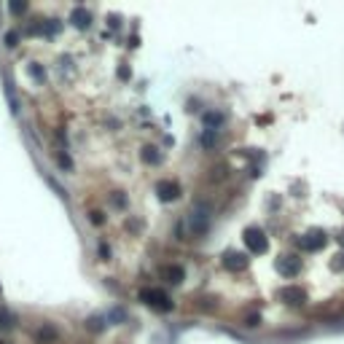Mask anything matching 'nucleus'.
<instances>
[{
    "mask_svg": "<svg viewBox=\"0 0 344 344\" xmlns=\"http://www.w3.org/2000/svg\"><path fill=\"white\" fill-rule=\"evenodd\" d=\"M245 245H248V250H250V253H266L269 239L263 237V231H261V229L250 226V229H245Z\"/></svg>",
    "mask_w": 344,
    "mask_h": 344,
    "instance_id": "1",
    "label": "nucleus"
},
{
    "mask_svg": "<svg viewBox=\"0 0 344 344\" xmlns=\"http://www.w3.org/2000/svg\"><path fill=\"white\" fill-rule=\"evenodd\" d=\"M304 250H312V253H317V250H323L325 245H328V237H325V231H320V229H309L307 234L299 239Z\"/></svg>",
    "mask_w": 344,
    "mask_h": 344,
    "instance_id": "2",
    "label": "nucleus"
},
{
    "mask_svg": "<svg viewBox=\"0 0 344 344\" xmlns=\"http://www.w3.org/2000/svg\"><path fill=\"white\" fill-rule=\"evenodd\" d=\"M280 299L285 304H293V307H301L304 301H307V290L299 288V285H288V288L280 290Z\"/></svg>",
    "mask_w": 344,
    "mask_h": 344,
    "instance_id": "3",
    "label": "nucleus"
},
{
    "mask_svg": "<svg viewBox=\"0 0 344 344\" xmlns=\"http://www.w3.org/2000/svg\"><path fill=\"white\" fill-rule=\"evenodd\" d=\"M277 272L283 274V277H296V274L301 272V261L296 256H283L277 261Z\"/></svg>",
    "mask_w": 344,
    "mask_h": 344,
    "instance_id": "4",
    "label": "nucleus"
},
{
    "mask_svg": "<svg viewBox=\"0 0 344 344\" xmlns=\"http://www.w3.org/2000/svg\"><path fill=\"white\" fill-rule=\"evenodd\" d=\"M143 299H145V304H151V307L162 309V312H167V309L172 307L170 299L162 293V290H148V293H143Z\"/></svg>",
    "mask_w": 344,
    "mask_h": 344,
    "instance_id": "5",
    "label": "nucleus"
},
{
    "mask_svg": "<svg viewBox=\"0 0 344 344\" xmlns=\"http://www.w3.org/2000/svg\"><path fill=\"white\" fill-rule=\"evenodd\" d=\"M223 266L231 269V272H239V269L248 266V256H242V253H226V256H223Z\"/></svg>",
    "mask_w": 344,
    "mask_h": 344,
    "instance_id": "6",
    "label": "nucleus"
},
{
    "mask_svg": "<svg viewBox=\"0 0 344 344\" xmlns=\"http://www.w3.org/2000/svg\"><path fill=\"white\" fill-rule=\"evenodd\" d=\"M156 191L162 194V199H175L177 197V186H175V183H170V180H162L156 186Z\"/></svg>",
    "mask_w": 344,
    "mask_h": 344,
    "instance_id": "7",
    "label": "nucleus"
},
{
    "mask_svg": "<svg viewBox=\"0 0 344 344\" xmlns=\"http://www.w3.org/2000/svg\"><path fill=\"white\" fill-rule=\"evenodd\" d=\"M204 124L215 132V127H221V124H223V113H207V116H204Z\"/></svg>",
    "mask_w": 344,
    "mask_h": 344,
    "instance_id": "8",
    "label": "nucleus"
},
{
    "mask_svg": "<svg viewBox=\"0 0 344 344\" xmlns=\"http://www.w3.org/2000/svg\"><path fill=\"white\" fill-rule=\"evenodd\" d=\"M164 274L170 277V283H180V280H183V269H180V266H170V269H164Z\"/></svg>",
    "mask_w": 344,
    "mask_h": 344,
    "instance_id": "9",
    "label": "nucleus"
},
{
    "mask_svg": "<svg viewBox=\"0 0 344 344\" xmlns=\"http://www.w3.org/2000/svg\"><path fill=\"white\" fill-rule=\"evenodd\" d=\"M331 269H334V272H344V250L331 258Z\"/></svg>",
    "mask_w": 344,
    "mask_h": 344,
    "instance_id": "10",
    "label": "nucleus"
},
{
    "mask_svg": "<svg viewBox=\"0 0 344 344\" xmlns=\"http://www.w3.org/2000/svg\"><path fill=\"white\" fill-rule=\"evenodd\" d=\"M215 137H218L215 132H213V129H207V132H204V135H202V145H204V148H210V145H213V143H215Z\"/></svg>",
    "mask_w": 344,
    "mask_h": 344,
    "instance_id": "11",
    "label": "nucleus"
},
{
    "mask_svg": "<svg viewBox=\"0 0 344 344\" xmlns=\"http://www.w3.org/2000/svg\"><path fill=\"white\" fill-rule=\"evenodd\" d=\"M258 320H261L258 315H250V317H245V325H250V328H253V325H258Z\"/></svg>",
    "mask_w": 344,
    "mask_h": 344,
    "instance_id": "12",
    "label": "nucleus"
}]
</instances>
